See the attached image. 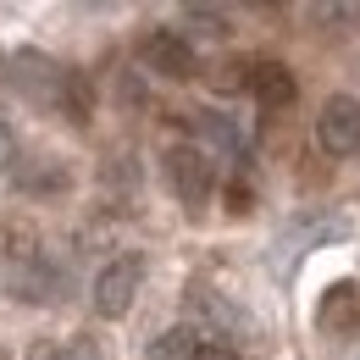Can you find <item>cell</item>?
I'll use <instances>...</instances> for the list:
<instances>
[{"label":"cell","mask_w":360,"mask_h":360,"mask_svg":"<svg viewBox=\"0 0 360 360\" xmlns=\"http://www.w3.org/2000/svg\"><path fill=\"white\" fill-rule=\"evenodd\" d=\"M200 355V333L194 327H167L161 338H150L144 360H194Z\"/></svg>","instance_id":"cell-11"},{"label":"cell","mask_w":360,"mask_h":360,"mask_svg":"<svg viewBox=\"0 0 360 360\" xmlns=\"http://www.w3.org/2000/svg\"><path fill=\"white\" fill-rule=\"evenodd\" d=\"M28 360H72V344H50V338H45V344H34V355H28Z\"/></svg>","instance_id":"cell-15"},{"label":"cell","mask_w":360,"mask_h":360,"mask_svg":"<svg viewBox=\"0 0 360 360\" xmlns=\"http://www.w3.org/2000/svg\"><path fill=\"white\" fill-rule=\"evenodd\" d=\"M56 117H67V122H89L94 117V84L84 78V72H72L67 67V78H61V100H56Z\"/></svg>","instance_id":"cell-9"},{"label":"cell","mask_w":360,"mask_h":360,"mask_svg":"<svg viewBox=\"0 0 360 360\" xmlns=\"http://www.w3.org/2000/svg\"><path fill=\"white\" fill-rule=\"evenodd\" d=\"M56 288H61L56 261H45V250L17 233V250H11V294L28 300V305H45V300H56Z\"/></svg>","instance_id":"cell-2"},{"label":"cell","mask_w":360,"mask_h":360,"mask_svg":"<svg viewBox=\"0 0 360 360\" xmlns=\"http://www.w3.org/2000/svg\"><path fill=\"white\" fill-rule=\"evenodd\" d=\"M167 183L188 211H205V200L217 188V167H211V155L200 144H172L167 150Z\"/></svg>","instance_id":"cell-1"},{"label":"cell","mask_w":360,"mask_h":360,"mask_svg":"<svg viewBox=\"0 0 360 360\" xmlns=\"http://www.w3.org/2000/svg\"><path fill=\"white\" fill-rule=\"evenodd\" d=\"M0 360H6V349H0Z\"/></svg>","instance_id":"cell-20"},{"label":"cell","mask_w":360,"mask_h":360,"mask_svg":"<svg viewBox=\"0 0 360 360\" xmlns=\"http://www.w3.org/2000/svg\"><path fill=\"white\" fill-rule=\"evenodd\" d=\"M211 89H222V94L250 89V61H222V67L211 72Z\"/></svg>","instance_id":"cell-13"},{"label":"cell","mask_w":360,"mask_h":360,"mask_svg":"<svg viewBox=\"0 0 360 360\" xmlns=\"http://www.w3.org/2000/svg\"><path fill=\"white\" fill-rule=\"evenodd\" d=\"M227 211H250V188H244V178L227 183Z\"/></svg>","instance_id":"cell-17"},{"label":"cell","mask_w":360,"mask_h":360,"mask_svg":"<svg viewBox=\"0 0 360 360\" xmlns=\"http://www.w3.org/2000/svg\"><path fill=\"white\" fill-rule=\"evenodd\" d=\"M250 94H255L266 111H283V105H294L300 84H294V72H288L283 61H255V67H250Z\"/></svg>","instance_id":"cell-8"},{"label":"cell","mask_w":360,"mask_h":360,"mask_svg":"<svg viewBox=\"0 0 360 360\" xmlns=\"http://www.w3.org/2000/svg\"><path fill=\"white\" fill-rule=\"evenodd\" d=\"M61 78H67V67H56L39 50H17V56H11V89L22 94V100H34L39 111H56Z\"/></svg>","instance_id":"cell-4"},{"label":"cell","mask_w":360,"mask_h":360,"mask_svg":"<svg viewBox=\"0 0 360 360\" xmlns=\"http://www.w3.org/2000/svg\"><path fill=\"white\" fill-rule=\"evenodd\" d=\"M72 360H100V349H94V344H84V338H72Z\"/></svg>","instance_id":"cell-19"},{"label":"cell","mask_w":360,"mask_h":360,"mask_svg":"<svg viewBox=\"0 0 360 360\" xmlns=\"http://www.w3.org/2000/svg\"><path fill=\"white\" fill-rule=\"evenodd\" d=\"M194 360H244L238 349H227V344H200V355Z\"/></svg>","instance_id":"cell-18"},{"label":"cell","mask_w":360,"mask_h":360,"mask_svg":"<svg viewBox=\"0 0 360 360\" xmlns=\"http://www.w3.org/2000/svg\"><path fill=\"white\" fill-rule=\"evenodd\" d=\"M188 311L205 316V321H211V327H222V333H244V327H250V321L233 311V305H227L217 288H194V294H188Z\"/></svg>","instance_id":"cell-10"},{"label":"cell","mask_w":360,"mask_h":360,"mask_svg":"<svg viewBox=\"0 0 360 360\" xmlns=\"http://www.w3.org/2000/svg\"><path fill=\"white\" fill-rule=\"evenodd\" d=\"M316 144H321L333 161H344V155L360 150V100L355 94H333V100L321 105V117H316Z\"/></svg>","instance_id":"cell-5"},{"label":"cell","mask_w":360,"mask_h":360,"mask_svg":"<svg viewBox=\"0 0 360 360\" xmlns=\"http://www.w3.org/2000/svg\"><path fill=\"white\" fill-rule=\"evenodd\" d=\"M139 61L150 72H161V78H194L200 72V56H194V45L183 39L178 28H150L139 39Z\"/></svg>","instance_id":"cell-6"},{"label":"cell","mask_w":360,"mask_h":360,"mask_svg":"<svg viewBox=\"0 0 360 360\" xmlns=\"http://www.w3.org/2000/svg\"><path fill=\"white\" fill-rule=\"evenodd\" d=\"M311 17H321V22H349L355 6H311Z\"/></svg>","instance_id":"cell-16"},{"label":"cell","mask_w":360,"mask_h":360,"mask_svg":"<svg viewBox=\"0 0 360 360\" xmlns=\"http://www.w3.org/2000/svg\"><path fill=\"white\" fill-rule=\"evenodd\" d=\"M183 22H188L194 39H227V17L217 6H183ZM188 34H183V39H188Z\"/></svg>","instance_id":"cell-12"},{"label":"cell","mask_w":360,"mask_h":360,"mask_svg":"<svg viewBox=\"0 0 360 360\" xmlns=\"http://www.w3.org/2000/svg\"><path fill=\"white\" fill-rule=\"evenodd\" d=\"M139 283H144V261H139V255H117V261H105L100 277H94V316H105V321L128 316V311H134Z\"/></svg>","instance_id":"cell-3"},{"label":"cell","mask_w":360,"mask_h":360,"mask_svg":"<svg viewBox=\"0 0 360 360\" xmlns=\"http://www.w3.org/2000/svg\"><path fill=\"white\" fill-rule=\"evenodd\" d=\"M17 161V134H11V122H0V172Z\"/></svg>","instance_id":"cell-14"},{"label":"cell","mask_w":360,"mask_h":360,"mask_svg":"<svg viewBox=\"0 0 360 360\" xmlns=\"http://www.w3.org/2000/svg\"><path fill=\"white\" fill-rule=\"evenodd\" d=\"M316 327L333 333V338H349L360 333V283H333L316 305Z\"/></svg>","instance_id":"cell-7"}]
</instances>
